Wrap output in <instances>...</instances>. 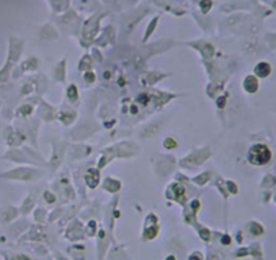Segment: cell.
<instances>
[{
  "mask_svg": "<svg viewBox=\"0 0 276 260\" xmlns=\"http://www.w3.org/2000/svg\"><path fill=\"white\" fill-rule=\"evenodd\" d=\"M271 156L272 154H271V150L268 149V146L259 144V145H253L249 149L248 160L253 165H264L271 160Z\"/></svg>",
  "mask_w": 276,
  "mask_h": 260,
  "instance_id": "cell-1",
  "label": "cell"
},
{
  "mask_svg": "<svg viewBox=\"0 0 276 260\" xmlns=\"http://www.w3.org/2000/svg\"><path fill=\"white\" fill-rule=\"evenodd\" d=\"M254 72H256V75L259 76V77H267L271 72V67L267 64V62H260V64H257V67L254 68Z\"/></svg>",
  "mask_w": 276,
  "mask_h": 260,
  "instance_id": "cell-2",
  "label": "cell"
},
{
  "mask_svg": "<svg viewBox=\"0 0 276 260\" xmlns=\"http://www.w3.org/2000/svg\"><path fill=\"white\" fill-rule=\"evenodd\" d=\"M244 87H245V89L248 92H254V91H257L259 83H257L254 76H248V77L245 79V81H244Z\"/></svg>",
  "mask_w": 276,
  "mask_h": 260,
  "instance_id": "cell-3",
  "label": "cell"
},
{
  "mask_svg": "<svg viewBox=\"0 0 276 260\" xmlns=\"http://www.w3.org/2000/svg\"><path fill=\"white\" fill-rule=\"evenodd\" d=\"M211 5H213V2H211V0H202V2H200V8H202L203 12H208Z\"/></svg>",
  "mask_w": 276,
  "mask_h": 260,
  "instance_id": "cell-4",
  "label": "cell"
},
{
  "mask_svg": "<svg viewBox=\"0 0 276 260\" xmlns=\"http://www.w3.org/2000/svg\"><path fill=\"white\" fill-rule=\"evenodd\" d=\"M16 260H27L26 257H19V259H16Z\"/></svg>",
  "mask_w": 276,
  "mask_h": 260,
  "instance_id": "cell-5",
  "label": "cell"
}]
</instances>
